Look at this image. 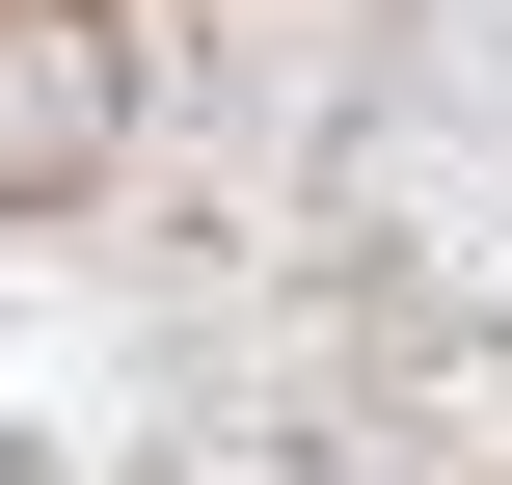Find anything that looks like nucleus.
Here are the masks:
<instances>
[{
  "label": "nucleus",
  "instance_id": "f257e3e1",
  "mask_svg": "<svg viewBox=\"0 0 512 485\" xmlns=\"http://www.w3.org/2000/svg\"><path fill=\"white\" fill-rule=\"evenodd\" d=\"M108 135H135V54H108V0H0V216H54Z\"/></svg>",
  "mask_w": 512,
  "mask_h": 485
}]
</instances>
